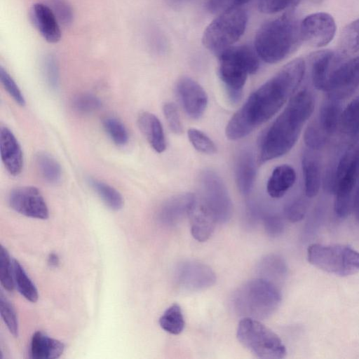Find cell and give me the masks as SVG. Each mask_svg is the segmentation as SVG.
Segmentation results:
<instances>
[{"label":"cell","instance_id":"1","mask_svg":"<svg viewBox=\"0 0 359 359\" xmlns=\"http://www.w3.org/2000/svg\"><path fill=\"white\" fill-rule=\"evenodd\" d=\"M306 70V61L295 58L255 90L229 121L227 138L242 139L272 118L294 95Z\"/></svg>","mask_w":359,"mask_h":359},{"label":"cell","instance_id":"2","mask_svg":"<svg viewBox=\"0 0 359 359\" xmlns=\"http://www.w3.org/2000/svg\"><path fill=\"white\" fill-rule=\"evenodd\" d=\"M314 107L315 98L310 90L302 89L294 93L262 137L259 164L283 156L291 150Z\"/></svg>","mask_w":359,"mask_h":359},{"label":"cell","instance_id":"3","mask_svg":"<svg viewBox=\"0 0 359 359\" xmlns=\"http://www.w3.org/2000/svg\"><path fill=\"white\" fill-rule=\"evenodd\" d=\"M300 22L292 13L271 19L257 30L254 48L265 62L275 64L294 53L302 43Z\"/></svg>","mask_w":359,"mask_h":359},{"label":"cell","instance_id":"4","mask_svg":"<svg viewBox=\"0 0 359 359\" xmlns=\"http://www.w3.org/2000/svg\"><path fill=\"white\" fill-rule=\"evenodd\" d=\"M218 74L228 99L238 102L249 74L257 72L259 57L255 48L247 45L231 46L218 55Z\"/></svg>","mask_w":359,"mask_h":359},{"label":"cell","instance_id":"5","mask_svg":"<svg viewBox=\"0 0 359 359\" xmlns=\"http://www.w3.org/2000/svg\"><path fill=\"white\" fill-rule=\"evenodd\" d=\"M281 294L276 284L262 278L252 279L233 294L232 304L236 313L243 318H268L278 309Z\"/></svg>","mask_w":359,"mask_h":359},{"label":"cell","instance_id":"6","mask_svg":"<svg viewBox=\"0 0 359 359\" xmlns=\"http://www.w3.org/2000/svg\"><path fill=\"white\" fill-rule=\"evenodd\" d=\"M359 181V140L354 141L341 154L334 168V210L341 218L353 210V192Z\"/></svg>","mask_w":359,"mask_h":359},{"label":"cell","instance_id":"7","mask_svg":"<svg viewBox=\"0 0 359 359\" xmlns=\"http://www.w3.org/2000/svg\"><path fill=\"white\" fill-rule=\"evenodd\" d=\"M248 13L241 7L226 10L205 28L202 36L204 47L215 55L233 46L244 34Z\"/></svg>","mask_w":359,"mask_h":359},{"label":"cell","instance_id":"8","mask_svg":"<svg viewBox=\"0 0 359 359\" xmlns=\"http://www.w3.org/2000/svg\"><path fill=\"white\" fill-rule=\"evenodd\" d=\"M236 336L240 343L254 355L263 359H280L286 348L279 337L259 320L243 318Z\"/></svg>","mask_w":359,"mask_h":359},{"label":"cell","instance_id":"9","mask_svg":"<svg viewBox=\"0 0 359 359\" xmlns=\"http://www.w3.org/2000/svg\"><path fill=\"white\" fill-rule=\"evenodd\" d=\"M307 257L313 266L339 276L359 272V252L347 245L313 243L308 248Z\"/></svg>","mask_w":359,"mask_h":359},{"label":"cell","instance_id":"10","mask_svg":"<svg viewBox=\"0 0 359 359\" xmlns=\"http://www.w3.org/2000/svg\"><path fill=\"white\" fill-rule=\"evenodd\" d=\"M200 197L214 215L217 222H227L232 215V203L226 187L217 172L205 169L201 172Z\"/></svg>","mask_w":359,"mask_h":359},{"label":"cell","instance_id":"11","mask_svg":"<svg viewBox=\"0 0 359 359\" xmlns=\"http://www.w3.org/2000/svg\"><path fill=\"white\" fill-rule=\"evenodd\" d=\"M359 87V56L339 65L332 72L324 92L327 97L341 101Z\"/></svg>","mask_w":359,"mask_h":359},{"label":"cell","instance_id":"12","mask_svg":"<svg viewBox=\"0 0 359 359\" xmlns=\"http://www.w3.org/2000/svg\"><path fill=\"white\" fill-rule=\"evenodd\" d=\"M336 30L334 19L325 12L311 13L300 22L302 41L314 48L329 44L334 39Z\"/></svg>","mask_w":359,"mask_h":359},{"label":"cell","instance_id":"13","mask_svg":"<svg viewBox=\"0 0 359 359\" xmlns=\"http://www.w3.org/2000/svg\"><path fill=\"white\" fill-rule=\"evenodd\" d=\"M11 208L26 217L46 219L48 209L40 191L35 187L25 186L13 189L8 196Z\"/></svg>","mask_w":359,"mask_h":359},{"label":"cell","instance_id":"14","mask_svg":"<svg viewBox=\"0 0 359 359\" xmlns=\"http://www.w3.org/2000/svg\"><path fill=\"white\" fill-rule=\"evenodd\" d=\"M176 93L186 114L193 119L200 118L208 106V96L203 87L188 76L178 79Z\"/></svg>","mask_w":359,"mask_h":359},{"label":"cell","instance_id":"15","mask_svg":"<svg viewBox=\"0 0 359 359\" xmlns=\"http://www.w3.org/2000/svg\"><path fill=\"white\" fill-rule=\"evenodd\" d=\"M176 280L182 290L195 292L211 287L216 281V276L207 265L187 262L178 267Z\"/></svg>","mask_w":359,"mask_h":359},{"label":"cell","instance_id":"16","mask_svg":"<svg viewBox=\"0 0 359 359\" xmlns=\"http://www.w3.org/2000/svg\"><path fill=\"white\" fill-rule=\"evenodd\" d=\"M339 60L340 57L329 49L317 50L309 55L307 65L316 89L325 91L330 75Z\"/></svg>","mask_w":359,"mask_h":359},{"label":"cell","instance_id":"17","mask_svg":"<svg viewBox=\"0 0 359 359\" xmlns=\"http://www.w3.org/2000/svg\"><path fill=\"white\" fill-rule=\"evenodd\" d=\"M187 216L192 236L199 242L206 241L212 236L217 221L200 197L195 196Z\"/></svg>","mask_w":359,"mask_h":359},{"label":"cell","instance_id":"18","mask_svg":"<svg viewBox=\"0 0 359 359\" xmlns=\"http://www.w3.org/2000/svg\"><path fill=\"white\" fill-rule=\"evenodd\" d=\"M30 18L34 26L48 43H57L61 39L59 21L51 8L41 3L34 4L30 9Z\"/></svg>","mask_w":359,"mask_h":359},{"label":"cell","instance_id":"19","mask_svg":"<svg viewBox=\"0 0 359 359\" xmlns=\"http://www.w3.org/2000/svg\"><path fill=\"white\" fill-rule=\"evenodd\" d=\"M0 154L7 171L13 176L18 175L23 167L22 151L13 133L5 126L0 128Z\"/></svg>","mask_w":359,"mask_h":359},{"label":"cell","instance_id":"20","mask_svg":"<svg viewBox=\"0 0 359 359\" xmlns=\"http://www.w3.org/2000/svg\"><path fill=\"white\" fill-rule=\"evenodd\" d=\"M317 151L306 148L302 158L305 195L308 198L316 196L321 185V163Z\"/></svg>","mask_w":359,"mask_h":359},{"label":"cell","instance_id":"21","mask_svg":"<svg viewBox=\"0 0 359 359\" xmlns=\"http://www.w3.org/2000/svg\"><path fill=\"white\" fill-rule=\"evenodd\" d=\"M195 195L187 193L174 196L161 205L158 216L160 222L165 225H174L185 215H188L189 208Z\"/></svg>","mask_w":359,"mask_h":359},{"label":"cell","instance_id":"22","mask_svg":"<svg viewBox=\"0 0 359 359\" xmlns=\"http://www.w3.org/2000/svg\"><path fill=\"white\" fill-rule=\"evenodd\" d=\"M256 166L252 154L247 149L241 151L237 155L235 164V178L240 193L248 195L255 183Z\"/></svg>","mask_w":359,"mask_h":359},{"label":"cell","instance_id":"23","mask_svg":"<svg viewBox=\"0 0 359 359\" xmlns=\"http://www.w3.org/2000/svg\"><path fill=\"white\" fill-rule=\"evenodd\" d=\"M138 126L150 146L157 153L166 149V141L162 124L154 114L144 111L137 118Z\"/></svg>","mask_w":359,"mask_h":359},{"label":"cell","instance_id":"24","mask_svg":"<svg viewBox=\"0 0 359 359\" xmlns=\"http://www.w3.org/2000/svg\"><path fill=\"white\" fill-rule=\"evenodd\" d=\"M297 178L295 170L287 164L276 167L269 177L266 190L273 198L283 197L294 185Z\"/></svg>","mask_w":359,"mask_h":359},{"label":"cell","instance_id":"25","mask_svg":"<svg viewBox=\"0 0 359 359\" xmlns=\"http://www.w3.org/2000/svg\"><path fill=\"white\" fill-rule=\"evenodd\" d=\"M64 349L63 343L38 331L32 337L29 352L34 359H55L62 354Z\"/></svg>","mask_w":359,"mask_h":359},{"label":"cell","instance_id":"26","mask_svg":"<svg viewBox=\"0 0 359 359\" xmlns=\"http://www.w3.org/2000/svg\"><path fill=\"white\" fill-rule=\"evenodd\" d=\"M341 112L339 100L327 97L321 104L318 116L315 119L328 137H330L339 126Z\"/></svg>","mask_w":359,"mask_h":359},{"label":"cell","instance_id":"27","mask_svg":"<svg viewBox=\"0 0 359 359\" xmlns=\"http://www.w3.org/2000/svg\"><path fill=\"white\" fill-rule=\"evenodd\" d=\"M339 126L348 138L353 140L359 135V95L342 111Z\"/></svg>","mask_w":359,"mask_h":359},{"label":"cell","instance_id":"28","mask_svg":"<svg viewBox=\"0 0 359 359\" xmlns=\"http://www.w3.org/2000/svg\"><path fill=\"white\" fill-rule=\"evenodd\" d=\"M35 164L44 181L51 184L60 182L62 176L61 167L52 156L43 151L39 152L35 156Z\"/></svg>","mask_w":359,"mask_h":359},{"label":"cell","instance_id":"29","mask_svg":"<svg viewBox=\"0 0 359 359\" xmlns=\"http://www.w3.org/2000/svg\"><path fill=\"white\" fill-rule=\"evenodd\" d=\"M88 182L104 204L110 209L119 210L123 208V197L113 187L93 177L88 178Z\"/></svg>","mask_w":359,"mask_h":359},{"label":"cell","instance_id":"30","mask_svg":"<svg viewBox=\"0 0 359 359\" xmlns=\"http://www.w3.org/2000/svg\"><path fill=\"white\" fill-rule=\"evenodd\" d=\"M12 264L14 283L18 291L29 302H36L39 294L34 284L17 260L14 259Z\"/></svg>","mask_w":359,"mask_h":359},{"label":"cell","instance_id":"31","mask_svg":"<svg viewBox=\"0 0 359 359\" xmlns=\"http://www.w3.org/2000/svg\"><path fill=\"white\" fill-rule=\"evenodd\" d=\"M339 45L341 53L344 55L359 52V18L344 28L340 34Z\"/></svg>","mask_w":359,"mask_h":359},{"label":"cell","instance_id":"32","mask_svg":"<svg viewBox=\"0 0 359 359\" xmlns=\"http://www.w3.org/2000/svg\"><path fill=\"white\" fill-rule=\"evenodd\" d=\"M160 326L165 331L172 334H180L185 326V322L181 307L174 304L168 307L159 318Z\"/></svg>","mask_w":359,"mask_h":359},{"label":"cell","instance_id":"33","mask_svg":"<svg viewBox=\"0 0 359 359\" xmlns=\"http://www.w3.org/2000/svg\"><path fill=\"white\" fill-rule=\"evenodd\" d=\"M103 128L111 138L118 146H123L128 142V133L123 123L115 117H106L102 121Z\"/></svg>","mask_w":359,"mask_h":359},{"label":"cell","instance_id":"34","mask_svg":"<svg viewBox=\"0 0 359 359\" xmlns=\"http://www.w3.org/2000/svg\"><path fill=\"white\" fill-rule=\"evenodd\" d=\"M330 137L320 128L316 119H313L306 128L304 140L306 147L315 151L325 147Z\"/></svg>","mask_w":359,"mask_h":359},{"label":"cell","instance_id":"35","mask_svg":"<svg viewBox=\"0 0 359 359\" xmlns=\"http://www.w3.org/2000/svg\"><path fill=\"white\" fill-rule=\"evenodd\" d=\"M72 105L73 109L79 113L90 114L102 107V102L94 94L83 93L73 98Z\"/></svg>","mask_w":359,"mask_h":359},{"label":"cell","instance_id":"36","mask_svg":"<svg viewBox=\"0 0 359 359\" xmlns=\"http://www.w3.org/2000/svg\"><path fill=\"white\" fill-rule=\"evenodd\" d=\"M187 135L189 142L198 151L205 154H213L217 151L215 142L201 130L190 128Z\"/></svg>","mask_w":359,"mask_h":359},{"label":"cell","instance_id":"37","mask_svg":"<svg viewBox=\"0 0 359 359\" xmlns=\"http://www.w3.org/2000/svg\"><path fill=\"white\" fill-rule=\"evenodd\" d=\"M304 0H259L258 7L264 13H276L292 8ZM314 4H320L324 0H306Z\"/></svg>","mask_w":359,"mask_h":359},{"label":"cell","instance_id":"38","mask_svg":"<svg viewBox=\"0 0 359 359\" xmlns=\"http://www.w3.org/2000/svg\"><path fill=\"white\" fill-rule=\"evenodd\" d=\"M0 312L1 318L6 325L9 332L14 337H18L19 328L15 311L12 304L2 292H1L0 294Z\"/></svg>","mask_w":359,"mask_h":359},{"label":"cell","instance_id":"39","mask_svg":"<svg viewBox=\"0 0 359 359\" xmlns=\"http://www.w3.org/2000/svg\"><path fill=\"white\" fill-rule=\"evenodd\" d=\"M0 280L6 290H13L15 283L13 276V264H11L7 250L2 245L0 249Z\"/></svg>","mask_w":359,"mask_h":359},{"label":"cell","instance_id":"40","mask_svg":"<svg viewBox=\"0 0 359 359\" xmlns=\"http://www.w3.org/2000/svg\"><path fill=\"white\" fill-rule=\"evenodd\" d=\"M259 270L261 278L271 281V278H277L284 272V263L277 257L267 256L262 260Z\"/></svg>","mask_w":359,"mask_h":359},{"label":"cell","instance_id":"41","mask_svg":"<svg viewBox=\"0 0 359 359\" xmlns=\"http://www.w3.org/2000/svg\"><path fill=\"white\" fill-rule=\"evenodd\" d=\"M43 75L47 86L55 90L59 86L60 74L57 60L51 55H47L42 64Z\"/></svg>","mask_w":359,"mask_h":359},{"label":"cell","instance_id":"42","mask_svg":"<svg viewBox=\"0 0 359 359\" xmlns=\"http://www.w3.org/2000/svg\"><path fill=\"white\" fill-rule=\"evenodd\" d=\"M0 80L10 96L20 106L25 104V100L18 86L11 76L8 72L2 67H0Z\"/></svg>","mask_w":359,"mask_h":359},{"label":"cell","instance_id":"43","mask_svg":"<svg viewBox=\"0 0 359 359\" xmlns=\"http://www.w3.org/2000/svg\"><path fill=\"white\" fill-rule=\"evenodd\" d=\"M163 111L170 130L176 135L182 134L183 127L176 105L173 102H166L163 104Z\"/></svg>","mask_w":359,"mask_h":359},{"label":"cell","instance_id":"44","mask_svg":"<svg viewBox=\"0 0 359 359\" xmlns=\"http://www.w3.org/2000/svg\"><path fill=\"white\" fill-rule=\"evenodd\" d=\"M306 201L302 198H297L289 202L285 208V215L292 222L302 220L306 212Z\"/></svg>","mask_w":359,"mask_h":359},{"label":"cell","instance_id":"45","mask_svg":"<svg viewBox=\"0 0 359 359\" xmlns=\"http://www.w3.org/2000/svg\"><path fill=\"white\" fill-rule=\"evenodd\" d=\"M51 9L59 22L65 26L72 23L74 15L70 5L65 0H52Z\"/></svg>","mask_w":359,"mask_h":359},{"label":"cell","instance_id":"46","mask_svg":"<svg viewBox=\"0 0 359 359\" xmlns=\"http://www.w3.org/2000/svg\"><path fill=\"white\" fill-rule=\"evenodd\" d=\"M250 0H209L208 9L212 13H221L226 10L241 7Z\"/></svg>","mask_w":359,"mask_h":359},{"label":"cell","instance_id":"47","mask_svg":"<svg viewBox=\"0 0 359 359\" xmlns=\"http://www.w3.org/2000/svg\"><path fill=\"white\" fill-rule=\"evenodd\" d=\"M265 230L271 236H277L283 230V222L276 215H271L264 219Z\"/></svg>","mask_w":359,"mask_h":359},{"label":"cell","instance_id":"48","mask_svg":"<svg viewBox=\"0 0 359 359\" xmlns=\"http://www.w3.org/2000/svg\"><path fill=\"white\" fill-rule=\"evenodd\" d=\"M353 211L356 217L359 219V183L353 195Z\"/></svg>","mask_w":359,"mask_h":359},{"label":"cell","instance_id":"49","mask_svg":"<svg viewBox=\"0 0 359 359\" xmlns=\"http://www.w3.org/2000/svg\"><path fill=\"white\" fill-rule=\"evenodd\" d=\"M48 263L51 266H56L59 264V258L55 253L49 255L48 258Z\"/></svg>","mask_w":359,"mask_h":359}]
</instances>
